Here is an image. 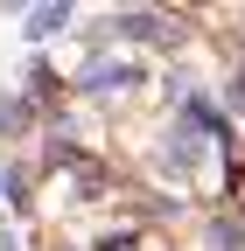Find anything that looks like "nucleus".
<instances>
[{
	"instance_id": "1",
	"label": "nucleus",
	"mask_w": 245,
	"mask_h": 251,
	"mask_svg": "<svg viewBox=\"0 0 245 251\" xmlns=\"http://www.w3.org/2000/svg\"><path fill=\"white\" fill-rule=\"evenodd\" d=\"M119 35H147V42H168V28H161V14H119Z\"/></svg>"
},
{
	"instance_id": "2",
	"label": "nucleus",
	"mask_w": 245,
	"mask_h": 251,
	"mask_svg": "<svg viewBox=\"0 0 245 251\" xmlns=\"http://www.w3.org/2000/svg\"><path fill=\"white\" fill-rule=\"evenodd\" d=\"M63 21H70V7H35V14H28L21 28H28V42H42V35H56Z\"/></svg>"
},
{
	"instance_id": "3",
	"label": "nucleus",
	"mask_w": 245,
	"mask_h": 251,
	"mask_svg": "<svg viewBox=\"0 0 245 251\" xmlns=\"http://www.w3.org/2000/svg\"><path fill=\"white\" fill-rule=\"evenodd\" d=\"M231 98H238V105H245V77H238V84H231Z\"/></svg>"
}]
</instances>
